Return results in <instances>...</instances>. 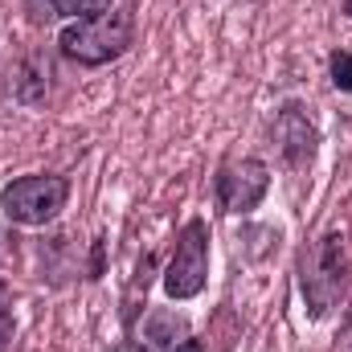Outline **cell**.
<instances>
[{
    "instance_id": "14",
    "label": "cell",
    "mask_w": 352,
    "mask_h": 352,
    "mask_svg": "<svg viewBox=\"0 0 352 352\" xmlns=\"http://www.w3.org/2000/svg\"><path fill=\"white\" fill-rule=\"evenodd\" d=\"M349 344H352V324H349Z\"/></svg>"
},
{
    "instance_id": "3",
    "label": "cell",
    "mask_w": 352,
    "mask_h": 352,
    "mask_svg": "<svg viewBox=\"0 0 352 352\" xmlns=\"http://www.w3.org/2000/svg\"><path fill=\"white\" fill-rule=\"evenodd\" d=\"M66 201H70V180L54 173L16 176L0 192V209L16 226H45L66 209Z\"/></svg>"
},
{
    "instance_id": "8",
    "label": "cell",
    "mask_w": 352,
    "mask_h": 352,
    "mask_svg": "<svg viewBox=\"0 0 352 352\" xmlns=\"http://www.w3.org/2000/svg\"><path fill=\"white\" fill-rule=\"evenodd\" d=\"M176 336H184V320H176V316L148 320V340H156V344H180Z\"/></svg>"
},
{
    "instance_id": "13",
    "label": "cell",
    "mask_w": 352,
    "mask_h": 352,
    "mask_svg": "<svg viewBox=\"0 0 352 352\" xmlns=\"http://www.w3.org/2000/svg\"><path fill=\"white\" fill-rule=\"evenodd\" d=\"M344 12H349V16H352V0H344Z\"/></svg>"
},
{
    "instance_id": "1",
    "label": "cell",
    "mask_w": 352,
    "mask_h": 352,
    "mask_svg": "<svg viewBox=\"0 0 352 352\" xmlns=\"http://www.w3.org/2000/svg\"><path fill=\"white\" fill-rule=\"evenodd\" d=\"M352 287V258H349V238L340 230H328L307 254H303V274H299V291L307 303L311 320L332 316Z\"/></svg>"
},
{
    "instance_id": "11",
    "label": "cell",
    "mask_w": 352,
    "mask_h": 352,
    "mask_svg": "<svg viewBox=\"0 0 352 352\" xmlns=\"http://www.w3.org/2000/svg\"><path fill=\"white\" fill-rule=\"evenodd\" d=\"M111 352H152V349H148V344H140V340H119Z\"/></svg>"
},
{
    "instance_id": "12",
    "label": "cell",
    "mask_w": 352,
    "mask_h": 352,
    "mask_svg": "<svg viewBox=\"0 0 352 352\" xmlns=\"http://www.w3.org/2000/svg\"><path fill=\"white\" fill-rule=\"evenodd\" d=\"M173 352H205V349H201V340H192V336H184V340H180V344H176Z\"/></svg>"
},
{
    "instance_id": "4",
    "label": "cell",
    "mask_w": 352,
    "mask_h": 352,
    "mask_svg": "<svg viewBox=\"0 0 352 352\" xmlns=\"http://www.w3.org/2000/svg\"><path fill=\"white\" fill-rule=\"evenodd\" d=\"M205 278H209V226L192 217L176 234V250L164 270V291L168 299H192L205 291Z\"/></svg>"
},
{
    "instance_id": "2",
    "label": "cell",
    "mask_w": 352,
    "mask_h": 352,
    "mask_svg": "<svg viewBox=\"0 0 352 352\" xmlns=\"http://www.w3.org/2000/svg\"><path fill=\"white\" fill-rule=\"evenodd\" d=\"M131 41H135V8L123 4V8H107L87 21L66 25L58 37V50H62V58H70L78 66H107V62L123 58L131 50Z\"/></svg>"
},
{
    "instance_id": "9",
    "label": "cell",
    "mask_w": 352,
    "mask_h": 352,
    "mask_svg": "<svg viewBox=\"0 0 352 352\" xmlns=\"http://www.w3.org/2000/svg\"><path fill=\"white\" fill-rule=\"evenodd\" d=\"M328 70H332V87L336 90H352V54L349 50H336L328 58Z\"/></svg>"
},
{
    "instance_id": "6",
    "label": "cell",
    "mask_w": 352,
    "mask_h": 352,
    "mask_svg": "<svg viewBox=\"0 0 352 352\" xmlns=\"http://www.w3.org/2000/svg\"><path fill=\"white\" fill-rule=\"evenodd\" d=\"M274 144H278V152L291 168H303V164L316 160L320 131H316V123L307 119L303 107H283L278 119H274Z\"/></svg>"
},
{
    "instance_id": "10",
    "label": "cell",
    "mask_w": 352,
    "mask_h": 352,
    "mask_svg": "<svg viewBox=\"0 0 352 352\" xmlns=\"http://www.w3.org/2000/svg\"><path fill=\"white\" fill-rule=\"evenodd\" d=\"M12 332H16V320H12V307L0 299V352L12 344Z\"/></svg>"
},
{
    "instance_id": "5",
    "label": "cell",
    "mask_w": 352,
    "mask_h": 352,
    "mask_svg": "<svg viewBox=\"0 0 352 352\" xmlns=\"http://www.w3.org/2000/svg\"><path fill=\"white\" fill-rule=\"evenodd\" d=\"M270 188V168L263 160H234L217 173V205L226 213H250Z\"/></svg>"
},
{
    "instance_id": "7",
    "label": "cell",
    "mask_w": 352,
    "mask_h": 352,
    "mask_svg": "<svg viewBox=\"0 0 352 352\" xmlns=\"http://www.w3.org/2000/svg\"><path fill=\"white\" fill-rule=\"evenodd\" d=\"M45 16H70V21H87L94 12H107L111 0H41Z\"/></svg>"
}]
</instances>
